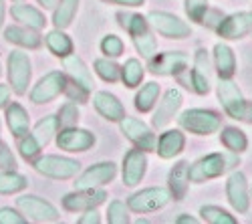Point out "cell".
I'll return each mask as SVG.
<instances>
[{
  "label": "cell",
  "mask_w": 252,
  "mask_h": 224,
  "mask_svg": "<svg viewBox=\"0 0 252 224\" xmlns=\"http://www.w3.org/2000/svg\"><path fill=\"white\" fill-rule=\"evenodd\" d=\"M131 218H129V208L125 202L121 200H113L109 208H107V222L109 224H127Z\"/></svg>",
  "instance_id": "38"
},
{
  "label": "cell",
  "mask_w": 252,
  "mask_h": 224,
  "mask_svg": "<svg viewBox=\"0 0 252 224\" xmlns=\"http://www.w3.org/2000/svg\"><path fill=\"white\" fill-rule=\"evenodd\" d=\"M12 2H25V0H12Z\"/></svg>",
  "instance_id": "53"
},
{
  "label": "cell",
  "mask_w": 252,
  "mask_h": 224,
  "mask_svg": "<svg viewBox=\"0 0 252 224\" xmlns=\"http://www.w3.org/2000/svg\"><path fill=\"white\" fill-rule=\"evenodd\" d=\"M143 75H145V67L141 65L139 59H127L123 63V67L119 69V79L123 81V85L129 89H133L141 83Z\"/></svg>",
  "instance_id": "33"
},
{
  "label": "cell",
  "mask_w": 252,
  "mask_h": 224,
  "mask_svg": "<svg viewBox=\"0 0 252 224\" xmlns=\"http://www.w3.org/2000/svg\"><path fill=\"white\" fill-rule=\"evenodd\" d=\"M188 170H190V161H178V164L170 170V176H167V190L172 194V200H184L188 194V188H190V176H188Z\"/></svg>",
  "instance_id": "24"
},
{
  "label": "cell",
  "mask_w": 252,
  "mask_h": 224,
  "mask_svg": "<svg viewBox=\"0 0 252 224\" xmlns=\"http://www.w3.org/2000/svg\"><path fill=\"white\" fill-rule=\"evenodd\" d=\"M206 12H208V0H186V14L194 23H202Z\"/></svg>",
  "instance_id": "42"
},
{
  "label": "cell",
  "mask_w": 252,
  "mask_h": 224,
  "mask_svg": "<svg viewBox=\"0 0 252 224\" xmlns=\"http://www.w3.org/2000/svg\"><path fill=\"white\" fill-rule=\"evenodd\" d=\"M186 148V135L182 129H165L161 131V135L158 137V146L156 152L161 160H174L176 156H180Z\"/></svg>",
  "instance_id": "22"
},
{
  "label": "cell",
  "mask_w": 252,
  "mask_h": 224,
  "mask_svg": "<svg viewBox=\"0 0 252 224\" xmlns=\"http://www.w3.org/2000/svg\"><path fill=\"white\" fill-rule=\"evenodd\" d=\"M208 69H210V57H208V51L206 49H198L196 55H194V67L190 71V79H188V87H192L198 95H206L210 93L212 85H210V75H208Z\"/></svg>",
  "instance_id": "20"
},
{
  "label": "cell",
  "mask_w": 252,
  "mask_h": 224,
  "mask_svg": "<svg viewBox=\"0 0 252 224\" xmlns=\"http://www.w3.org/2000/svg\"><path fill=\"white\" fill-rule=\"evenodd\" d=\"M250 198H252V186H250Z\"/></svg>",
  "instance_id": "54"
},
{
  "label": "cell",
  "mask_w": 252,
  "mask_h": 224,
  "mask_svg": "<svg viewBox=\"0 0 252 224\" xmlns=\"http://www.w3.org/2000/svg\"><path fill=\"white\" fill-rule=\"evenodd\" d=\"M117 124H119L121 133L127 137L135 148H139L143 152H156L158 135L154 133V129L148 124H143V121L137 117H127V115L121 117Z\"/></svg>",
  "instance_id": "7"
},
{
  "label": "cell",
  "mask_w": 252,
  "mask_h": 224,
  "mask_svg": "<svg viewBox=\"0 0 252 224\" xmlns=\"http://www.w3.org/2000/svg\"><path fill=\"white\" fill-rule=\"evenodd\" d=\"M4 23V0H0V27Z\"/></svg>",
  "instance_id": "52"
},
{
  "label": "cell",
  "mask_w": 252,
  "mask_h": 224,
  "mask_svg": "<svg viewBox=\"0 0 252 224\" xmlns=\"http://www.w3.org/2000/svg\"><path fill=\"white\" fill-rule=\"evenodd\" d=\"M55 2H57V0H38V4L43 6V8H53Z\"/></svg>",
  "instance_id": "51"
},
{
  "label": "cell",
  "mask_w": 252,
  "mask_h": 224,
  "mask_svg": "<svg viewBox=\"0 0 252 224\" xmlns=\"http://www.w3.org/2000/svg\"><path fill=\"white\" fill-rule=\"evenodd\" d=\"M93 105H95L97 113L107 121H119L121 117H125L123 103L109 91H97L93 95Z\"/></svg>",
  "instance_id": "23"
},
{
  "label": "cell",
  "mask_w": 252,
  "mask_h": 224,
  "mask_svg": "<svg viewBox=\"0 0 252 224\" xmlns=\"http://www.w3.org/2000/svg\"><path fill=\"white\" fill-rule=\"evenodd\" d=\"M238 161H240V158L234 152H228V154L214 152V154H208V156L200 158L198 161H194V164H190L188 176H190V182H194V184H204V182L220 178L230 168L238 166Z\"/></svg>",
  "instance_id": "1"
},
{
  "label": "cell",
  "mask_w": 252,
  "mask_h": 224,
  "mask_svg": "<svg viewBox=\"0 0 252 224\" xmlns=\"http://www.w3.org/2000/svg\"><path fill=\"white\" fill-rule=\"evenodd\" d=\"M196 222H198V218H194L190 214H180L176 218V224H196Z\"/></svg>",
  "instance_id": "50"
},
{
  "label": "cell",
  "mask_w": 252,
  "mask_h": 224,
  "mask_svg": "<svg viewBox=\"0 0 252 224\" xmlns=\"http://www.w3.org/2000/svg\"><path fill=\"white\" fill-rule=\"evenodd\" d=\"M0 73H2V69H0Z\"/></svg>",
  "instance_id": "55"
},
{
  "label": "cell",
  "mask_w": 252,
  "mask_h": 224,
  "mask_svg": "<svg viewBox=\"0 0 252 224\" xmlns=\"http://www.w3.org/2000/svg\"><path fill=\"white\" fill-rule=\"evenodd\" d=\"M200 214H202V220L208 222V224H236L238 222L228 210H224L220 206H212V204L202 206Z\"/></svg>",
  "instance_id": "37"
},
{
  "label": "cell",
  "mask_w": 252,
  "mask_h": 224,
  "mask_svg": "<svg viewBox=\"0 0 252 224\" xmlns=\"http://www.w3.org/2000/svg\"><path fill=\"white\" fill-rule=\"evenodd\" d=\"M123 40L117 34H105L101 40V53H105V57L109 59H117L123 55Z\"/></svg>",
  "instance_id": "41"
},
{
  "label": "cell",
  "mask_w": 252,
  "mask_h": 224,
  "mask_svg": "<svg viewBox=\"0 0 252 224\" xmlns=\"http://www.w3.org/2000/svg\"><path fill=\"white\" fill-rule=\"evenodd\" d=\"M226 196H228V202L238 214H244L248 212L250 208V186H248V180L242 172H232L226 180Z\"/></svg>",
  "instance_id": "14"
},
{
  "label": "cell",
  "mask_w": 252,
  "mask_h": 224,
  "mask_svg": "<svg viewBox=\"0 0 252 224\" xmlns=\"http://www.w3.org/2000/svg\"><path fill=\"white\" fill-rule=\"evenodd\" d=\"M4 38L12 45L25 47V49H38L40 47V34L34 29L29 27H8L4 31Z\"/></svg>",
  "instance_id": "28"
},
{
  "label": "cell",
  "mask_w": 252,
  "mask_h": 224,
  "mask_svg": "<svg viewBox=\"0 0 252 224\" xmlns=\"http://www.w3.org/2000/svg\"><path fill=\"white\" fill-rule=\"evenodd\" d=\"M178 124L184 131L194 135H212L222 128V117L212 109H186L180 117Z\"/></svg>",
  "instance_id": "3"
},
{
  "label": "cell",
  "mask_w": 252,
  "mask_h": 224,
  "mask_svg": "<svg viewBox=\"0 0 252 224\" xmlns=\"http://www.w3.org/2000/svg\"><path fill=\"white\" fill-rule=\"evenodd\" d=\"M0 224H27V218L23 216V212L4 206L0 208Z\"/></svg>",
  "instance_id": "43"
},
{
  "label": "cell",
  "mask_w": 252,
  "mask_h": 224,
  "mask_svg": "<svg viewBox=\"0 0 252 224\" xmlns=\"http://www.w3.org/2000/svg\"><path fill=\"white\" fill-rule=\"evenodd\" d=\"M170 202H172L170 190L161 186H152V188H145V190L131 194L127 198V208L135 214H148V212L161 210Z\"/></svg>",
  "instance_id": "5"
},
{
  "label": "cell",
  "mask_w": 252,
  "mask_h": 224,
  "mask_svg": "<svg viewBox=\"0 0 252 224\" xmlns=\"http://www.w3.org/2000/svg\"><path fill=\"white\" fill-rule=\"evenodd\" d=\"M214 67L220 79H232L236 73V57L234 51L226 43L214 45Z\"/></svg>",
  "instance_id": "25"
},
{
  "label": "cell",
  "mask_w": 252,
  "mask_h": 224,
  "mask_svg": "<svg viewBox=\"0 0 252 224\" xmlns=\"http://www.w3.org/2000/svg\"><path fill=\"white\" fill-rule=\"evenodd\" d=\"M105 200H107V192L105 190L83 188V190H75L63 198V206H65V210H69V212H85V210L101 206Z\"/></svg>",
  "instance_id": "16"
},
{
  "label": "cell",
  "mask_w": 252,
  "mask_h": 224,
  "mask_svg": "<svg viewBox=\"0 0 252 224\" xmlns=\"http://www.w3.org/2000/svg\"><path fill=\"white\" fill-rule=\"evenodd\" d=\"M63 65H65V75H69V79L73 81L75 85L83 87L85 91H93L95 89V81H93V75L91 71L87 69V65L83 63V59L77 57V55H67L63 59Z\"/></svg>",
  "instance_id": "21"
},
{
  "label": "cell",
  "mask_w": 252,
  "mask_h": 224,
  "mask_svg": "<svg viewBox=\"0 0 252 224\" xmlns=\"http://www.w3.org/2000/svg\"><path fill=\"white\" fill-rule=\"evenodd\" d=\"M95 133H91L89 129H81L77 126L73 128H61V131H57V146L59 150L65 152H87L95 146Z\"/></svg>",
  "instance_id": "13"
},
{
  "label": "cell",
  "mask_w": 252,
  "mask_h": 224,
  "mask_svg": "<svg viewBox=\"0 0 252 224\" xmlns=\"http://www.w3.org/2000/svg\"><path fill=\"white\" fill-rule=\"evenodd\" d=\"M18 150H20V156L25 160H34L38 154H40V144L36 141V137L32 133H27L23 137H18Z\"/></svg>",
  "instance_id": "40"
},
{
  "label": "cell",
  "mask_w": 252,
  "mask_h": 224,
  "mask_svg": "<svg viewBox=\"0 0 252 224\" xmlns=\"http://www.w3.org/2000/svg\"><path fill=\"white\" fill-rule=\"evenodd\" d=\"M57 119H59V128H73V126H77V121H79V107L73 103V101H67V103L61 105Z\"/></svg>",
  "instance_id": "39"
},
{
  "label": "cell",
  "mask_w": 252,
  "mask_h": 224,
  "mask_svg": "<svg viewBox=\"0 0 252 224\" xmlns=\"http://www.w3.org/2000/svg\"><path fill=\"white\" fill-rule=\"evenodd\" d=\"M159 85L156 83V81H150V83H145L137 95H135V109L141 111V113H150L156 103H158V99H159Z\"/></svg>",
  "instance_id": "32"
},
{
  "label": "cell",
  "mask_w": 252,
  "mask_h": 224,
  "mask_svg": "<svg viewBox=\"0 0 252 224\" xmlns=\"http://www.w3.org/2000/svg\"><path fill=\"white\" fill-rule=\"evenodd\" d=\"M218 99L222 103V109L226 111V115L230 119L242 121L244 115V107H246V97L242 95L240 87L234 83L232 79H220L218 77V87H216Z\"/></svg>",
  "instance_id": "9"
},
{
  "label": "cell",
  "mask_w": 252,
  "mask_h": 224,
  "mask_svg": "<svg viewBox=\"0 0 252 224\" xmlns=\"http://www.w3.org/2000/svg\"><path fill=\"white\" fill-rule=\"evenodd\" d=\"M117 174V166L113 161H99V164L89 166L81 176L77 174V182H75V190H83V188H101L105 184L113 182Z\"/></svg>",
  "instance_id": "15"
},
{
  "label": "cell",
  "mask_w": 252,
  "mask_h": 224,
  "mask_svg": "<svg viewBox=\"0 0 252 224\" xmlns=\"http://www.w3.org/2000/svg\"><path fill=\"white\" fill-rule=\"evenodd\" d=\"M65 93H67V97H69V101H75V99H79L81 103H85L87 101V97H89V91H85L83 87H79V85H75L73 81L69 83L67 81V87H65Z\"/></svg>",
  "instance_id": "45"
},
{
  "label": "cell",
  "mask_w": 252,
  "mask_h": 224,
  "mask_svg": "<svg viewBox=\"0 0 252 224\" xmlns=\"http://www.w3.org/2000/svg\"><path fill=\"white\" fill-rule=\"evenodd\" d=\"M117 18H119V25L129 32L133 47L143 59H150L158 53V40L150 29L148 18L135 12H117Z\"/></svg>",
  "instance_id": "2"
},
{
  "label": "cell",
  "mask_w": 252,
  "mask_h": 224,
  "mask_svg": "<svg viewBox=\"0 0 252 224\" xmlns=\"http://www.w3.org/2000/svg\"><path fill=\"white\" fill-rule=\"evenodd\" d=\"M158 101H159V99H158ZM182 101H184V97H182V91H180V89H176V87L167 89V91L163 93V97H161L159 103H156L158 107H156L154 117H152V126H154L156 129H163V128L170 126L172 119L176 117V113H178L180 107H182Z\"/></svg>",
  "instance_id": "17"
},
{
  "label": "cell",
  "mask_w": 252,
  "mask_h": 224,
  "mask_svg": "<svg viewBox=\"0 0 252 224\" xmlns=\"http://www.w3.org/2000/svg\"><path fill=\"white\" fill-rule=\"evenodd\" d=\"M45 43H47L49 51H51L55 57H59V59H65L67 55L73 53V40L69 38V34H65L61 29H55V31L47 32Z\"/></svg>",
  "instance_id": "31"
},
{
  "label": "cell",
  "mask_w": 252,
  "mask_h": 224,
  "mask_svg": "<svg viewBox=\"0 0 252 224\" xmlns=\"http://www.w3.org/2000/svg\"><path fill=\"white\" fill-rule=\"evenodd\" d=\"M242 121L252 126V101L246 99V107H244V115H242Z\"/></svg>",
  "instance_id": "49"
},
{
  "label": "cell",
  "mask_w": 252,
  "mask_h": 224,
  "mask_svg": "<svg viewBox=\"0 0 252 224\" xmlns=\"http://www.w3.org/2000/svg\"><path fill=\"white\" fill-rule=\"evenodd\" d=\"M32 168L45 178L51 180H71L81 172V161L73 160V158H65V156H40L38 160H34Z\"/></svg>",
  "instance_id": "4"
},
{
  "label": "cell",
  "mask_w": 252,
  "mask_h": 224,
  "mask_svg": "<svg viewBox=\"0 0 252 224\" xmlns=\"http://www.w3.org/2000/svg\"><path fill=\"white\" fill-rule=\"evenodd\" d=\"M16 208L34 222H57L61 218L59 210L49 200L40 198V196H18Z\"/></svg>",
  "instance_id": "12"
},
{
  "label": "cell",
  "mask_w": 252,
  "mask_h": 224,
  "mask_svg": "<svg viewBox=\"0 0 252 224\" xmlns=\"http://www.w3.org/2000/svg\"><path fill=\"white\" fill-rule=\"evenodd\" d=\"M150 27H154V31L165 38H174V40H182L192 34V27L184 23V20L172 12H163V10H152L148 16Z\"/></svg>",
  "instance_id": "6"
},
{
  "label": "cell",
  "mask_w": 252,
  "mask_h": 224,
  "mask_svg": "<svg viewBox=\"0 0 252 224\" xmlns=\"http://www.w3.org/2000/svg\"><path fill=\"white\" fill-rule=\"evenodd\" d=\"M53 25L55 29L65 31L79 10V0H57L55 6H53Z\"/></svg>",
  "instance_id": "30"
},
{
  "label": "cell",
  "mask_w": 252,
  "mask_h": 224,
  "mask_svg": "<svg viewBox=\"0 0 252 224\" xmlns=\"http://www.w3.org/2000/svg\"><path fill=\"white\" fill-rule=\"evenodd\" d=\"M6 126H8V129L12 131L14 137H23V135L29 133L31 117L20 103H10L6 107Z\"/></svg>",
  "instance_id": "27"
},
{
  "label": "cell",
  "mask_w": 252,
  "mask_h": 224,
  "mask_svg": "<svg viewBox=\"0 0 252 224\" xmlns=\"http://www.w3.org/2000/svg\"><path fill=\"white\" fill-rule=\"evenodd\" d=\"M8 81H10V89L16 93V95H25L29 91V85H31V75H32V69H31V59L27 53H20V51H12L8 55Z\"/></svg>",
  "instance_id": "11"
},
{
  "label": "cell",
  "mask_w": 252,
  "mask_h": 224,
  "mask_svg": "<svg viewBox=\"0 0 252 224\" xmlns=\"http://www.w3.org/2000/svg\"><path fill=\"white\" fill-rule=\"evenodd\" d=\"M57 131H59V119H57V115H47V117H43L34 126L32 135L36 137L40 148H45L47 144H51V139L57 135Z\"/></svg>",
  "instance_id": "34"
},
{
  "label": "cell",
  "mask_w": 252,
  "mask_h": 224,
  "mask_svg": "<svg viewBox=\"0 0 252 224\" xmlns=\"http://www.w3.org/2000/svg\"><path fill=\"white\" fill-rule=\"evenodd\" d=\"M67 75L63 71H51L47 73L45 77H40L36 81V85L32 87L31 91V101L36 105H43V103H49V101L57 99L61 93H65V87H67Z\"/></svg>",
  "instance_id": "10"
},
{
  "label": "cell",
  "mask_w": 252,
  "mask_h": 224,
  "mask_svg": "<svg viewBox=\"0 0 252 224\" xmlns=\"http://www.w3.org/2000/svg\"><path fill=\"white\" fill-rule=\"evenodd\" d=\"M29 186V180L14 170L0 172V194H16Z\"/></svg>",
  "instance_id": "35"
},
{
  "label": "cell",
  "mask_w": 252,
  "mask_h": 224,
  "mask_svg": "<svg viewBox=\"0 0 252 224\" xmlns=\"http://www.w3.org/2000/svg\"><path fill=\"white\" fill-rule=\"evenodd\" d=\"M12 16L14 20H18L23 27H29V29H34V31H43L45 25H47V18L45 14L40 12L38 8L31 6V4H23V2H16V6H12Z\"/></svg>",
  "instance_id": "26"
},
{
  "label": "cell",
  "mask_w": 252,
  "mask_h": 224,
  "mask_svg": "<svg viewBox=\"0 0 252 224\" xmlns=\"http://www.w3.org/2000/svg\"><path fill=\"white\" fill-rule=\"evenodd\" d=\"M190 65V57L182 51H165V53H156L154 57L148 59V69L154 75L159 77H178L184 71H188Z\"/></svg>",
  "instance_id": "8"
},
{
  "label": "cell",
  "mask_w": 252,
  "mask_h": 224,
  "mask_svg": "<svg viewBox=\"0 0 252 224\" xmlns=\"http://www.w3.org/2000/svg\"><path fill=\"white\" fill-rule=\"evenodd\" d=\"M95 73L105 81V83H115V81H119V65L115 63L113 59L109 57H101V59H95Z\"/></svg>",
  "instance_id": "36"
},
{
  "label": "cell",
  "mask_w": 252,
  "mask_h": 224,
  "mask_svg": "<svg viewBox=\"0 0 252 224\" xmlns=\"http://www.w3.org/2000/svg\"><path fill=\"white\" fill-rule=\"evenodd\" d=\"M145 172H148V156H145L143 150L139 148H133L129 150L127 154L123 156V170H121V176H123V184L125 186H137L139 182L143 180Z\"/></svg>",
  "instance_id": "19"
},
{
  "label": "cell",
  "mask_w": 252,
  "mask_h": 224,
  "mask_svg": "<svg viewBox=\"0 0 252 224\" xmlns=\"http://www.w3.org/2000/svg\"><path fill=\"white\" fill-rule=\"evenodd\" d=\"M220 141L222 146L228 150V152H234V154H242L248 150V137L242 129L234 128V126H226V128H220Z\"/></svg>",
  "instance_id": "29"
},
{
  "label": "cell",
  "mask_w": 252,
  "mask_h": 224,
  "mask_svg": "<svg viewBox=\"0 0 252 224\" xmlns=\"http://www.w3.org/2000/svg\"><path fill=\"white\" fill-rule=\"evenodd\" d=\"M109 4H117V6H125V8H137V6H143L145 0H105Z\"/></svg>",
  "instance_id": "47"
},
{
  "label": "cell",
  "mask_w": 252,
  "mask_h": 224,
  "mask_svg": "<svg viewBox=\"0 0 252 224\" xmlns=\"http://www.w3.org/2000/svg\"><path fill=\"white\" fill-rule=\"evenodd\" d=\"M218 36L224 40H238L252 32V12H234L220 18L216 25Z\"/></svg>",
  "instance_id": "18"
},
{
  "label": "cell",
  "mask_w": 252,
  "mask_h": 224,
  "mask_svg": "<svg viewBox=\"0 0 252 224\" xmlns=\"http://www.w3.org/2000/svg\"><path fill=\"white\" fill-rule=\"evenodd\" d=\"M0 170H16V158L2 139H0Z\"/></svg>",
  "instance_id": "44"
},
{
  "label": "cell",
  "mask_w": 252,
  "mask_h": 224,
  "mask_svg": "<svg viewBox=\"0 0 252 224\" xmlns=\"http://www.w3.org/2000/svg\"><path fill=\"white\" fill-rule=\"evenodd\" d=\"M77 222H79V224H99V222H101V216H99L97 208H91V210L83 212V216H79Z\"/></svg>",
  "instance_id": "46"
},
{
  "label": "cell",
  "mask_w": 252,
  "mask_h": 224,
  "mask_svg": "<svg viewBox=\"0 0 252 224\" xmlns=\"http://www.w3.org/2000/svg\"><path fill=\"white\" fill-rule=\"evenodd\" d=\"M8 97H10V87L0 83V109L8 103Z\"/></svg>",
  "instance_id": "48"
}]
</instances>
